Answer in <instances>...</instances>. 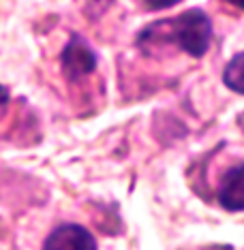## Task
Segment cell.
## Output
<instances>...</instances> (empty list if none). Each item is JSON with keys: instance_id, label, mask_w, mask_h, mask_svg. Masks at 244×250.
<instances>
[{"instance_id": "1", "label": "cell", "mask_w": 244, "mask_h": 250, "mask_svg": "<svg viewBox=\"0 0 244 250\" xmlns=\"http://www.w3.org/2000/svg\"><path fill=\"white\" fill-rule=\"evenodd\" d=\"M165 39L178 45L191 58H201L212 43V21L201 9H189L178 18L163 21Z\"/></svg>"}, {"instance_id": "2", "label": "cell", "mask_w": 244, "mask_h": 250, "mask_svg": "<svg viewBox=\"0 0 244 250\" xmlns=\"http://www.w3.org/2000/svg\"><path fill=\"white\" fill-rule=\"evenodd\" d=\"M60 64H62V75L69 82H77V79L90 75L96 69V56L92 47L82 37L73 35L60 56Z\"/></svg>"}, {"instance_id": "3", "label": "cell", "mask_w": 244, "mask_h": 250, "mask_svg": "<svg viewBox=\"0 0 244 250\" xmlns=\"http://www.w3.org/2000/svg\"><path fill=\"white\" fill-rule=\"evenodd\" d=\"M43 250H96V240L86 227L65 223L47 235Z\"/></svg>"}, {"instance_id": "4", "label": "cell", "mask_w": 244, "mask_h": 250, "mask_svg": "<svg viewBox=\"0 0 244 250\" xmlns=\"http://www.w3.org/2000/svg\"><path fill=\"white\" fill-rule=\"evenodd\" d=\"M219 203L227 212L244 209V163L229 167L219 184Z\"/></svg>"}, {"instance_id": "5", "label": "cell", "mask_w": 244, "mask_h": 250, "mask_svg": "<svg viewBox=\"0 0 244 250\" xmlns=\"http://www.w3.org/2000/svg\"><path fill=\"white\" fill-rule=\"evenodd\" d=\"M223 83L231 92L244 96V52H238L223 69Z\"/></svg>"}, {"instance_id": "6", "label": "cell", "mask_w": 244, "mask_h": 250, "mask_svg": "<svg viewBox=\"0 0 244 250\" xmlns=\"http://www.w3.org/2000/svg\"><path fill=\"white\" fill-rule=\"evenodd\" d=\"M144 2H146V7L152 11H165V9L176 7V4L182 2V0H144Z\"/></svg>"}, {"instance_id": "7", "label": "cell", "mask_w": 244, "mask_h": 250, "mask_svg": "<svg viewBox=\"0 0 244 250\" xmlns=\"http://www.w3.org/2000/svg\"><path fill=\"white\" fill-rule=\"evenodd\" d=\"M9 103H11V94H9V90L0 83V118L7 113L9 109Z\"/></svg>"}, {"instance_id": "8", "label": "cell", "mask_w": 244, "mask_h": 250, "mask_svg": "<svg viewBox=\"0 0 244 250\" xmlns=\"http://www.w3.org/2000/svg\"><path fill=\"white\" fill-rule=\"evenodd\" d=\"M223 2H227V4H231V7L244 11V0H223Z\"/></svg>"}]
</instances>
